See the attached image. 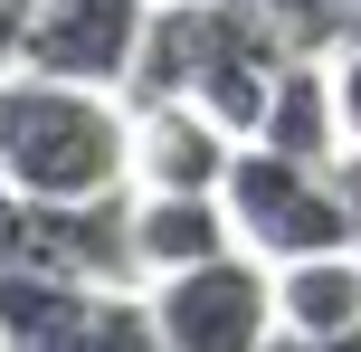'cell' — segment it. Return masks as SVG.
<instances>
[{
    "label": "cell",
    "instance_id": "obj_1",
    "mask_svg": "<svg viewBox=\"0 0 361 352\" xmlns=\"http://www.w3.org/2000/svg\"><path fill=\"white\" fill-rule=\"evenodd\" d=\"M133 190V95L0 67V200H105Z\"/></svg>",
    "mask_w": 361,
    "mask_h": 352
},
{
    "label": "cell",
    "instance_id": "obj_2",
    "mask_svg": "<svg viewBox=\"0 0 361 352\" xmlns=\"http://www.w3.org/2000/svg\"><path fill=\"white\" fill-rule=\"evenodd\" d=\"M286 67H295V48H286V29H276L257 0H162L133 95H190V105H209L219 124L247 143V133L267 124Z\"/></svg>",
    "mask_w": 361,
    "mask_h": 352
},
{
    "label": "cell",
    "instance_id": "obj_3",
    "mask_svg": "<svg viewBox=\"0 0 361 352\" xmlns=\"http://www.w3.org/2000/svg\"><path fill=\"white\" fill-rule=\"evenodd\" d=\"M228 219H238V248H257L267 267H295V257H324V248H352L343 171H333V162H295V152H276V143H238Z\"/></svg>",
    "mask_w": 361,
    "mask_h": 352
},
{
    "label": "cell",
    "instance_id": "obj_4",
    "mask_svg": "<svg viewBox=\"0 0 361 352\" xmlns=\"http://www.w3.org/2000/svg\"><path fill=\"white\" fill-rule=\"evenodd\" d=\"M0 257L67 286H143V238H133V190L105 200H0Z\"/></svg>",
    "mask_w": 361,
    "mask_h": 352
},
{
    "label": "cell",
    "instance_id": "obj_5",
    "mask_svg": "<svg viewBox=\"0 0 361 352\" xmlns=\"http://www.w3.org/2000/svg\"><path fill=\"white\" fill-rule=\"evenodd\" d=\"M152 315H162L171 352H276L286 315H276V267L257 248H228L209 267H180L152 286Z\"/></svg>",
    "mask_w": 361,
    "mask_h": 352
},
{
    "label": "cell",
    "instance_id": "obj_6",
    "mask_svg": "<svg viewBox=\"0 0 361 352\" xmlns=\"http://www.w3.org/2000/svg\"><path fill=\"white\" fill-rule=\"evenodd\" d=\"M152 19H162V0H29L19 67L67 76V86H114V95H133L143 48H152Z\"/></svg>",
    "mask_w": 361,
    "mask_h": 352
},
{
    "label": "cell",
    "instance_id": "obj_7",
    "mask_svg": "<svg viewBox=\"0 0 361 352\" xmlns=\"http://www.w3.org/2000/svg\"><path fill=\"white\" fill-rule=\"evenodd\" d=\"M238 133L190 95H133V190H228Z\"/></svg>",
    "mask_w": 361,
    "mask_h": 352
},
{
    "label": "cell",
    "instance_id": "obj_8",
    "mask_svg": "<svg viewBox=\"0 0 361 352\" xmlns=\"http://www.w3.org/2000/svg\"><path fill=\"white\" fill-rule=\"evenodd\" d=\"M133 238H143V286L228 257V248H238L228 190H133Z\"/></svg>",
    "mask_w": 361,
    "mask_h": 352
},
{
    "label": "cell",
    "instance_id": "obj_9",
    "mask_svg": "<svg viewBox=\"0 0 361 352\" xmlns=\"http://www.w3.org/2000/svg\"><path fill=\"white\" fill-rule=\"evenodd\" d=\"M95 296L105 286H67V277H38V267L0 257V352H76Z\"/></svg>",
    "mask_w": 361,
    "mask_h": 352
},
{
    "label": "cell",
    "instance_id": "obj_10",
    "mask_svg": "<svg viewBox=\"0 0 361 352\" xmlns=\"http://www.w3.org/2000/svg\"><path fill=\"white\" fill-rule=\"evenodd\" d=\"M247 143H276V152H295V162H343V152H352V124H343L333 57H295L286 86H276V105H267V124H257Z\"/></svg>",
    "mask_w": 361,
    "mask_h": 352
},
{
    "label": "cell",
    "instance_id": "obj_11",
    "mask_svg": "<svg viewBox=\"0 0 361 352\" xmlns=\"http://www.w3.org/2000/svg\"><path fill=\"white\" fill-rule=\"evenodd\" d=\"M276 315H286V334H305V343L352 334L361 324V248H324V257L276 267Z\"/></svg>",
    "mask_w": 361,
    "mask_h": 352
},
{
    "label": "cell",
    "instance_id": "obj_12",
    "mask_svg": "<svg viewBox=\"0 0 361 352\" xmlns=\"http://www.w3.org/2000/svg\"><path fill=\"white\" fill-rule=\"evenodd\" d=\"M76 352H171L162 315H152V286H105L86 315V343Z\"/></svg>",
    "mask_w": 361,
    "mask_h": 352
},
{
    "label": "cell",
    "instance_id": "obj_13",
    "mask_svg": "<svg viewBox=\"0 0 361 352\" xmlns=\"http://www.w3.org/2000/svg\"><path fill=\"white\" fill-rule=\"evenodd\" d=\"M257 10L286 29V48H295V57H333V48L361 29V0H257Z\"/></svg>",
    "mask_w": 361,
    "mask_h": 352
},
{
    "label": "cell",
    "instance_id": "obj_14",
    "mask_svg": "<svg viewBox=\"0 0 361 352\" xmlns=\"http://www.w3.org/2000/svg\"><path fill=\"white\" fill-rule=\"evenodd\" d=\"M333 86H343V124H352V143H361V29L333 48Z\"/></svg>",
    "mask_w": 361,
    "mask_h": 352
},
{
    "label": "cell",
    "instance_id": "obj_15",
    "mask_svg": "<svg viewBox=\"0 0 361 352\" xmlns=\"http://www.w3.org/2000/svg\"><path fill=\"white\" fill-rule=\"evenodd\" d=\"M333 171H343V210H352V248H361V143H352Z\"/></svg>",
    "mask_w": 361,
    "mask_h": 352
},
{
    "label": "cell",
    "instance_id": "obj_16",
    "mask_svg": "<svg viewBox=\"0 0 361 352\" xmlns=\"http://www.w3.org/2000/svg\"><path fill=\"white\" fill-rule=\"evenodd\" d=\"M314 352H361V324H352V334H333V343H314Z\"/></svg>",
    "mask_w": 361,
    "mask_h": 352
}]
</instances>
